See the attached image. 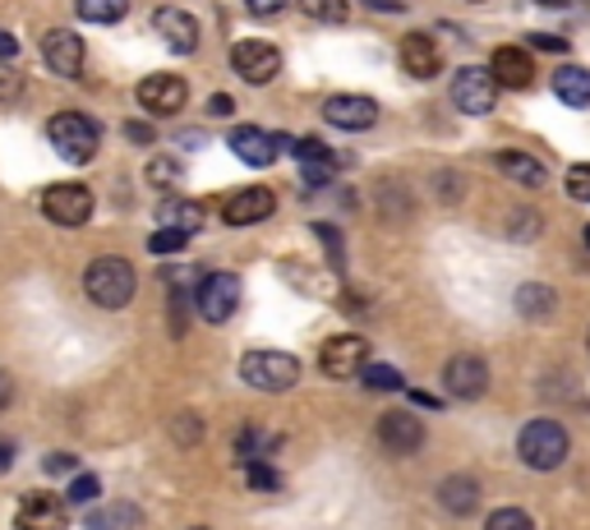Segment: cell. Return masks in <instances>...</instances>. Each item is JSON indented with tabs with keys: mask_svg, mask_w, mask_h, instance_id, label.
Instances as JSON below:
<instances>
[{
	"mask_svg": "<svg viewBox=\"0 0 590 530\" xmlns=\"http://www.w3.org/2000/svg\"><path fill=\"white\" fill-rule=\"evenodd\" d=\"M47 139L56 148V158H66L70 167H83L98 158V148H102V130H98V120H88L83 111H60L47 120Z\"/></svg>",
	"mask_w": 590,
	"mask_h": 530,
	"instance_id": "cell-1",
	"label": "cell"
},
{
	"mask_svg": "<svg viewBox=\"0 0 590 530\" xmlns=\"http://www.w3.org/2000/svg\"><path fill=\"white\" fill-rule=\"evenodd\" d=\"M139 291V277L126 259H92L83 268V296L102 309H126Z\"/></svg>",
	"mask_w": 590,
	"mask_h": 530,
	"instance_id": "cell-2",
	"label": "cell"
},
{
	"mask_svg": "<svg viewBox=\"0 0 590 530\" xmlns=\"http://www.w3.org/2000/svg\"><path fill=\"white\" fill-rule=\"evenodd\" d=\"M517 457L531 466V471H558L568 461V429L558 420H531L517 439Z\"/></svg>",
	"mask_w": 590,
	"mask_h": 530,
	"instance_id": "cell-3",
	"label": "cell"
},
{
	"mask_svg": "<svg viewBox=\"0 0 590 530\" xmlns=\"http://www.w3.org/2000/svg\"><path fill=\"white\" fill-rule=\"evenodd\" d=\"M240 379L259 392H287L300 383V360L287 351H250L240 360Z\"/></svg>",
	"mask_w": 590,
	"mask_h": 530,
	"instance_id": "cell-4",
	"label": "cell"
},
{
	"mask_svg": "<svg viewBox=\"0 0 590 530\" xmlns=\"http://www.w3.org/2000/svg\"><path fill=\"white\" fill-rule=\"evenodd\" d=\"M231 70L244 79V83H272L277 70H282V51H277L272 42H259V38H244L231 47Z\"/></svg>",
	"mask_w": 590,
	"mask_h": 530,
	"instance_id": "cell-5",
	"label": "cell"
},
{
	"mask_svg": "<svg viewBox=\"0 0 590 530\" xmlns=\"http://www.w3.org/2000/svg\"><path fill=\"white\" fill-rule=\"evenodd\" d=\"M194 300H199V314L208 323H227L240 309V277L236 272H208L194 291Z\"/></svg>",
	"mask_w": 590,
	"mask_h": 530,
	"instance_id": "cell-6",
	"label": "cell"
},
{
	"mask_svg": "<svg viewBox=\"0 0 590 530\" xmlns=\"http://www.w3.org/2000/svg\"><path fill=\"white\" fill-rule=\"evenodd\" d=\"M452 102H457V111H466V116H489L493 102H499V83L489 79V70L466 66V70H457V79H452Z\"/></svg>",
	"mask_w": 590,
	"mask_h": 530,
	"instance_id": "cell-7",
	"label": "cell"
},
{
	"mask_svg": "<svg viewBox=\"0 0 590 530\" xmlns=\"http://www.w3.org/2000/svg\"><path fill=\"white\" fill-rule=\"evenodd\" d=\"M319 364H323L328 379H356V373L369 364V341L356 337V332H341V337H332L328 347H323Z\"/></svg>",
	"mask_w": 590,
	"mask_h": 530,
	"instance_id": "cell-8",
	"label": "cell"
},
{
	"mask_svg": "<svg viewBox=\"0 0 590 530\" xmlns=\"http://www.w3.org/2000/svg\"><path fill=\"white\" fill-rule=\"evenodd\" d=\"M134 98H139V107L148 116H176L184 102H190V88H184L180 74H148Z\"/></svg>",
	"mask_w": 590,
	"mask_h": 530,
	"instance_id": "cell-9",
	"label": "cell"
},
{
	"mask_svg": "<svg viewBox=\"0 0 590 530\" xmlns=\"http://www.w3.org/2000/svg\"><path fill=\"white\" fill-rule=\"evenodd\" d=\"M42 212L56 227H83L92 217V194L83 190V184H51V190L42 194Z\"/></svg>",
	"mask_w": 590,
	"mask_h": 530,
	"instance_id": "cell-10",
	"label": "cell"
},
{
	"mask_svg": "<svg viewBox=\"0 0 590 530\" xmlns=\"http://www.w3.org/2000/svg\"><path fill=\"white\" fill-rule=\"evenodd\" d=\"M323 120L337 130H369L379 120V102L364 98V92H332L323 102Z\"/></svg>",
	"mask_w": 590,
	"mask_h": 530,
	"instance_id": "cell-11",
	"label": "cell"
},
{
	"mask_svg": "<svg viewBox=\"0 0 590 530\" xmlns=\"http://www.w3.org/2000/svg\"><path fill=\"white\" fill-rule=\"evenodd\" d=\"M19 530H70V512L56 493H23L19 512H14Z\"/></svg>",
	"mask_w": 590,
	"mask_h": 530,
	"instance_id": "cell-12",
	"label": "cell"
},
{
	"mask_svg": "<svg viewBox=\"0 0 590 530\" xmlns=\"http://www.w3.org/2000/svg\"><path fill=\"white\" fill-rule=\"evenodd\" d=\"M42 60H47L51 74L79 79V74H83V38L70 33V28H56V33L42 38Z\"/></svg>",
	"mask_w": 590,
	"mask_h": 530,
	"instance_id": "cell-13",
	"label": "cell"
},
{
	"mask_svg": "<svg viewBox=\"0 0 590 530\" xmlns=\"http://www.w3.org/2000/svg\"><path fill=\"white\" fill-rule=\"evenodd\" d=\"M443 388H448L457 401L484 397V388H489V364H484L480 356H452L448 369H443Z\"/></svg>",
	"mask_w": 590,
	"mask_h": 530,
	"instance_id": "cell-14",
	"label": "cell"
},
{
	"mask_svg": "<svg viewBox=\"0 0 590 530\" xmlns=\"http://www.w3.org/2000/svg\"><path fill=\"white\" fill-rule=\"evenodd\" d=\"M277 212V199L272 190H263V184H250V190H236L222 208L227 227H254V222H268V217Z\"/></svg>",
	"mask_w": 590,
	"mask_h": 530,
	"instance_id": "cell-15",
	"label": "cell"
},
{
	"mask_svg": "<svg viewBox=\"0 0 590 530\" xmlns=\"http://www.w3.org/2000/svg\"><path fill=\"white\" fill-rule=\"evenodd\" d=\"M379 443L397 457H407V452H420L424 443V424L411 416V411H383L379 416Z\"/></svg>",
	"mask_w": 590,
	"mask_h": 530,
	"instance_id": "cell-16",
	"label": "cell"
},
{
	"mask_svg": "<svg viewBox=\"0 0 590 530\" xmlns=\"http://www.w3.org/2000/svg\"><path fill=\"white\" fill-rule=\"evenodd\" d=\"M227 143H231V152L244 167H272L277 152H282V148H277V134L259 130V124H236Z\"/></svg>",
	"mask_w": 590,
	"mask_h": 530,
	"instance_id": "cell-17",
	"label": "cell"
},
{
	"mask_svg": "<svg viewBox=\"0 0 590 530\" xmlns=\"http://www.w3.org/2000/svg\"><path fill=\"white\" fill-rule=\"evenodd\" d=\"M489 79L499 88H526L536 79V60L526 47H499L489 56Z\"/></svg>",
	"mask_w": 590,
	"mask_h": 530,
	"instance_id": "cell-18",
	"label": "cell"
},
{
	"mask_svg": "<svg viewBox=\"0 0 590 530\" xmlns=\"http://www.w3.org/2000/svg\"><path fill=\"white\" fill-rule=\"evenodd\" d=\"M152 28H158V38L176 51V56H190L194 47H199V23L184 14V10H171V6H162L158 14H152Z\"/></svg>",
	"mask_w": 590,
	"mask_h": 530,
	"instance_id": "cell-19",
	"label": "cell"
},
{
	"mask_svg": "<svg viewBox=\"0 0 590 530\" xmlns=\"http://www.w3.org/2000/svg\"><path fill=\"white\" fill-rule=\"evenodd\" d=\"M443 66V56L439 47H433L429 33H411V38H401V70H407L411 79H433Z\"/></svg>",
	"mask_w": 590,
	"mask_h": 530,
	"instance_id": "cell-20",
	"label": "cell"
},
{
	"mask_svg": "<svg viewBox=\"0 0 590 530\" xmlns=\"http://www.w3.org/2000/svg\"><path fill=\"white\" fill-rule=\"evenodd\" d=\"M439 503H443L452 517H471V512L480 508V480L466 476V471L448 476V480L439 484Z\"/></svg>",
	"mask_w": 590,
	"mask_h": 530,
	"instance_id": "cell-21",
	"label": "cell"
},
{
	"mask_svg": "<svg viewBox=\"0 0 590 530\" xmlns=\"http://www.w3.org/2000/svg\"><path fill=\"white\" fill-rule=\"evenodd\" d=\"M291 152L300 158V167H304V180H309V184H323V180L337 171L332 148H328V143H319V139H291Z\"/></svg>",
	"mask_w": 590,
	"mask_h": 530,
	"instance_id": "cell-22",
	"label": "cell"
},
{
	"mask_svg": "<svg viewBox=\"0 0 590 530\" xmlns=\"http://www.w3.org/2000/svg\"><path fill=\"white\" fill-rule=\"evenodd\" d=\"M553 98L563 102V107H590V70L558 66L553 70Z\"/></svg>",
	"mask_w": 590,
	"mask_h": 530,
	"instance_id": "cell-23",
	"label": "cell"
},
{
	"mask_svg": "<svg viewBox=\"0 0 590 530\" xmlns=\"http://www.w3.org/2000/svg\"><path fill=\"white\" fill-rule=\"evenodd\" d=\"M493 162H499V171L503 176H512L517 184H526V190H540V184L549 180V171H544V162L540 158H531V152H499V158H493Z\"/></svg>",
	"mask_w": 590,
	"mask_h": 530,
	"instance_id": "cell-24",
	"label": "cell"
},
{
	"mask_svg": "<svg viewBox=\"0 0 590 530\" xmlns=\"http://www.w3.org/2000/svg\"><path fill=\"white\" fill-rule=\"evenodd\" d=\"M517 314L526 323H544L553 314V287H540V282H526L517 291Z\"/></svg>",
	"mask_w": 590,
	"mask_h": 530,
	"instance_id": "cell-25",
	"label": "cell"
},
{
	"mask_svg": "<svg viewBox=\"0 0 590 530\" xmlns=\"http://www.w3.org/2000/svg\"><path fill=\"white\" fill-rule=\"evenodd\" d=\"M139 508L134 503H111V508H98L88 512V530H139Z\"/></svg>",
	"mask_w": 590,
	"mask_h": 530,
	"instance_id": "cell-26",
	"label": "cell"
},
{
	"mask_svg": "<svg viewBox=\"0 0 590 530\" xmlns=\"http://www.w3.org/2000/svg\"><path fill=\"white\" fill-rule=\"evenodd\" d=\"M74 10L88 23H120L130 14V0H74Z\"/></svg>",
	"mask_w": 590,
	"mask_h": 530,
	"instance_id": "cell-27",
	"label": "cell"
},
{
	"mask_svg": "<svg viewBox=\"0 0 590 530\" xmlns=\"http://www.w3.org/2000/svg\"><path fill=\"white\" fill-rule=\"evenodd\" d=\"M162 222L190 236V231H199V227H203V208H199V203H190V199H180V203H167V208H162Z\"/></svg>",
	"mask_w": 590,
	"mask_h": 530,
	"instance_id": "cell-28",
	"label": "cell"
},
{
	"mask_svg": "<svg viewBox=\"0 0 590 530\" xmlns=\"http://www.w3.org/2000/svg\"><path fill=\"white\" fill-rule=\"evenodd\" d=\"M296 6L309 19H323V23H347V0H296Z\"/></svg>",
	"mask_w": 590,
	"mask_h": 530,
	"instance_id": "cell-29",
	"label": "cell"
},
{
	"mask_svg": "<svg viewBox=\"0 0 590 530\" xmlns=\"http://www.w3.org/2000/svg\"><path fill=\"white\" fill-rule=\"evenodd\" d=\"M360 373H364V383H369V388H379V392H401V388H407V379H401L397 369H388V364H374V360H369Z\"/></svg>",
	"mask_w": 590,
	"mask_h": 530,
	"instance_id": "cell-30",
	"label": "cell"
},
{
	"mask_svg": "<svg viewBox=\"0 0 590 530\" xmlns=\"http://www.w3.org/2000/svg\"><path fill=\"white\" fill-rule=\"evenodd\" d=\"M484 530H536V521L526 517L521 508H499V512L484 521Z\"/></svg>",
	"mask_w": 590,
	"mask_h": 530,
	"instance_id": "cell-31",
	"label": "cell"
},
{
	"mask_svg": "<svg viewBox=\"0 0 590 530\" xmlns=\"http://www.w3.org/2000/svg\"><path fill=\"white\" fill-rule=\"evenodd\" d=\"M148 180L158 184V190H171V184L180 180V162L176 158H152L148 162Z\"/></svg>",
	"mask_w": 590,
	"mask_h": 530,
	"instance_id": "cell-32",
	"label": "cell"
},
{
	"mask_svg": "<svg viewBox=\"0 0 590 530\" xmlns=\"http://www.w3.org/2000/svg\"><path fill=\"white\" fill-rule=\"evenodd\" d=\"M19 92H23V70L0 60V102H19Z\"/></svg>",
	"mask_w": 590,
	"mask_h": 530,
	"instance_id": "cell-33",
	"label": "cell"
},
{
	"mask_svg": "<svg viewBox=\"0 0 590 530\" xmlns=\"http://www.w3.org/2000/svg\"><path fill=\"white\" fill-rule=\"evenodd\" d=\"M184 240H190L184 231H176V227H162L158 236L148 240V249H152V254H180V249H184Z\"/></svg>",
	"mask_w": 590,
	"mask_h": 530,
	"instance_id": "cell-34",
	"label": "cell"
},
{
	"mask_svg": "<svg viewBox=\"0 0 590 530\" xmlns=\"http://www.w3.org/2000/svg\"><path fill=\"white\" fill-rule=\"evenodd\" d=\"M568 194H572L577 203H590V162L568 167Z\"/></svg>",
	"mask_w": 590,
	"mask_h": 530,
	"instance_id": "cell-35",
	"label": "cell"
},
{
	"mask_svg": "<svg viewBox=\"0 0 590 530\" xmlns=\"http://www.w3.org/2000/svg\"><path fill=\"white\" fill-rule=\"evenodd\" d=\"M98 493H102V480H98V476H74V484H70V503H92Z\"/></svg>",
	"mask_w": 590,
	"mask_h": 530,
	"instance_id": "cell-36",
	"label": "cell"
},
{
	"mask_svg": "<svg viewBox=\"0 0 590 530\" xmlns=\"http://www.w3.org/2000/svg\"><path fill=\"white\" fill-rule=\"evenodd\" d=\"M244 471H250V476H244V480H250L254 489H277V484H282V480H277V471H272L268 461H250V466H244Z\"/></svg>",
	"mask_w": 590,
	"mask_h": 530,
	"instance_id": "cell-37",
	"label": "cell"
},
{
	"mask_svg": "<svg viewBox=\"0 0 590 530\" xmlns=\"http://www.w3.org/2000/svg\"><path fill=\"white\" fill-rule=\"evenodd\" d=\"M171 429H176V443H180V448H194V443H199V420H194V416H180Z\"/></svg>",
	"mask_w": 590,
	"mask_h": 530,
	"instance_id": "cell-38",
	"label": "cell"
},
{
	"mask_svg": "<svg viewBox=\"0 0 590 530\" xmlns=\"http://www.w3.org/2000/svg\"><path fill=\"white\" fill-rule=\"evenodd\" d=\"M540 231V222H536V212L531 208H521L517 217H512V236H536Z\"/></svg>",
	"mask_w": 590,
	"mask_h": 530,
	"instance_id": "cell-39",
	"label": "cell"
},
{
	"mask_svg": "<svg viewBox=\"0 0 590 530\" xmlns=\"http://www.w3.org/2000/svg\"><path fill=\"white\" fill-rule=\"evenodd\" d=\"M126 139H130V143H139V148H148V143L158 139V134H152V124H143V120H130V124H126Z\"/></svg>",
	"mask_w": 590,
	"mask_h": 530,
	"instance_id": "cell-40",
	"label": "cell"
},
{
	"mask_svg": "<svg viewBox=\"0 0 590 530\" xmlns=\"http://www.w3.org/2000/svg\"><path fill=\"white\" fill-rule=\"evenodd\" d=\"M531 47H540V51H568V38H558V33H536Z\"/></svg>",
	"mask_w": 590,
	"mask_h": 530,
	"instance_id": "cell-41",
	"label": "cell"
},
{
	"mask_svg": "<svg viewBox=\"0 0 590 530\" xmlns=\"http://www.w3.org/2000/svg\"><path fill=\"white\" fill-rule=\"evenodd\" d=\"M42 466H47L51 476H60V471H70V466H74V457H70V452H51V457H47Z\"/></svg>",
	"mask_w": 590,
	"mask_h": 530,
	"instance_id": "cell-42",
	"label": "cell"
},
{
	"mask_svg": "<svg viewBox=\"0 0 590 530\" xmlns=\"http://www.w3.org/2000/svg\"><path fill=\"white\" fill-rule=\"evenodd\" d=\"M0 60H19V38L0 28Z\"/></svg>",
	"mask_w": 590,
	"mask_h": 530,
	"instance_id": "cell-43",
	"label": "cell"
},
{
	"mask_svg": "<svg viewBox=\"0 0 590 530\" xmlns=\"http://www.w3.org/2000/svg\"><path fill=\"white\" fill-rule=\"evenodd\" d=\"M254 14H277V10H287V0H244Z\"/></svg>",
	"mask_w": 590,
	"mask_h": 530,
	"instance_id": "cell-44",
	"label": "cell"
},
{
	"mask_svg": "<svg viewBox=\"0 0 590 530\" xmlns=\"http://www.w3.org/2000/svg\"><path fill=\"white\" fill-rule=\"evenodd\" d=\"M208 111H212V116H231V111H236V102L227 98V92H212V102H208Z\"/></svg>",
	"mask_w": 590,
	"mask_h": 530,
	"instance_id": "cell-45",
	"label": "cell"
},
{
	"mask_svg": "<svg viewBox=\"0 0 590 530\" xmlns=\"http://www.w3.org/2000/svg\"><path fill=\"white\" fill-rule=\"evenodd\" d=\"M10 401H14V379H10V373H6V369H0V411H6V407H10Z\"/></svg>",
	"mask_w": 590,
	"mask_h": 530,
	"instance_id": "cell-46",
	"label": "cell"
},
{
	"mask_svg": "<svg viewBox=\"0 0 590 530\" xmlns=\"http://www.w3.org/2000/svg\"><path fill=\"white\" fill-rule=\"evenodd\" d=\"M10 466H14V448H10V443H0V476H6Z\"/></svg>",
	"mask_w": 590,
	"mask_h": 530,
	"instance_id": "cell-47",
	"label": "cell"
},
{
	"mask_svg": "<svg viewBox=\"0 0 590 530\" xmlns=\"http://www.w3.org/2000/svg\"><path fill=\"white\" fill-rule=\"evenodd\" d=\"M536 6H563V0H536Z\"/></svg>",
	"mask_w": 590,
	"mask_h": 530,
	"instance_id": "cell-48",
	"label": "cell"
},
{
	"mask_svg": "<svg viewBox=\"0 0 590 530\" xmlns=\"http://www.w3.org/2000/svg\"><path fill=\"white\" fill-rule=\"evenodd\" d=\"M586 244H590V227H586Z\"/></svg>",
	"mask_w": 590,
	"mask_h": 530,
	"instance_id": "cell-49",
	"label": "cell"
},
{
	"mask_svg": "<svg viewBox=\"0 0 590 530\" xmlns=\"http://www.w3.org/2000/svg\"><path fill=\"white\" fill-rule=\"evenodd\" d=\"M199 530H203V526H199Z\"/></svg>",
	"mask_w": 590,
	"mask_h": 530,
	"instance_id": "cell-50",
	"label": "cell"
},
{
	"mask_svg": "<svg viewBox=\"0 0 590 530\" xmlns=\"http://www.w3.org/2000/svg\"><path fill=\"white\" fill-rule=\"evenodd\" d=\"M586 341H590V337H586Z\"/></svg>",
	"mask_w": 590,
	"mask_h": 530,
	"instance_id": "cell-51",
	"label": "cell"
}]
</instances>
